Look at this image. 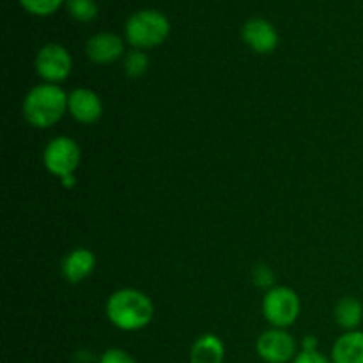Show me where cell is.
<instances>
[{"instance_id": "22", "label": "cell", "mask_w": 363, "mask_h": 363, "mask_svg": "<svg viewBox=\"0 0 363 363\" xmlns=\"http://www.w3.org/2000/svg\"><path fill=\"white\" fill-rule=\"evenodd\" d=\"M60 183H62L64 188H73L74 183H77V177H74V174L73 176H66L60 179Z\"/></svg>"}, {"instance_id": "9", "label": "cell", "mask_w": 363, "mask_h": 363, "mask_svg": "<svg viewBox=\"0 0 363 363\" xmlns=\"http://www.w3.org/2000/svg\"><path fill=\"white\" fill-rule=\"evenodd\" d=\"M241 38L245 45L255 53H272L279 45V32L264 18H250L241 28Z\"/></svg>"}, {"instance_id": "18", "label": "cell", "mask_w": 363, "mask_h": 363, "mask_svg": "<svg viewBox=\"0 0 363 363\" xmlns=\"http://www.w3.org/2000/svg\"><path fill=\"white\" fill-rule=\"evenodd\" d=\"M252 282L259 287H264V289H272V287H275V273L266 264H257L252 269Z\"/></svg>"}, {"instance_id": "15", "label": "cell", "mask_w": 363, "mask_h": 363, "mask_svg": "<svg viewBox=\"0 0 363 363\" xmlns=\"http://www.w3.org/2000/svg\"><path fill=\"white\" fill-rule=\"evenodd\" d=\"M124 74L130 78H140L147 73L149 69V57L145 55L144 50H131L123 59Z\"/></svg>"}, {"instance_id": "6", "label": "cell", "mask_w": 363, "mask_h": 363, "mask_svg": "<svg viewBox=\"0 0 363 363\" xmlns=\"http://www.w3.org/2000/svg\"><path fill=\"white\" fill-rule=\"evenodd\" d=\"M73 71L71 53L59 43H48L35 55V73L45 84H60Z\"/></svg>"}, {"instance_id": "20", "label": "cell", "mask_w": 363, "mask_h": 363, "mask_svg": "<svg viewBox=\"0 0 363 363\" xmlns=\"http://www.w3.org/2000/svg\"><path fill=\"white\" fill-rule=\"evenodd\" d=\"M291 363H333L332 358H326L319 351H300Z\"/></svg>"}, {"instance_id": "2", "label": "cell", "mask_w": 363, "mask_h": 363, "mask_svg": "<svg viewBox=\"0 0 363 363\" xmlns=\"http://www.w3.org/2000/svg\"><path fill=\"white\" fill-rule=\"evenodd\" d=\"M21 112L30 126L52 128L67 113V94L55 84H39L27 92Z\"/></svg>"}, {"instance_id": "19", "label": "cell", "mask_w": 363, "mask_h": 363, "mask_svg": "<svg viewBox=\"0 0 363 363\" xmlns=\"http://www.w3.org/2000/svg\"><path fill=\"white\" fill-rule=\"evenodd\" d=\"M99 363H137L133 357L128 351L121 350V347H110L99 358Z\"/></svg>"}, {"instance_id": "7", "label": "cell", "mask_w": 363, "mask_h": 363, "mask_svg": "<svg viewBox=\"0 0 363 363\" xmlns=\"http://www.w3.org/2000/svg\"><path fill=\"white\" fill-rule=\"evenodd\" d=\"M255 351L266 363H289L296 358L298 344L287 330L269 328L259 335Z\"/></svg>"}, {"instance_id": "1", "label": "cell", "mask_w": 363, "mask_h": 363, "mask_svg": "<svg viewBox=\"0 0 363 363\" xmlns=\"http://www.w3.org/2000/svg\"><path fill=\"white\" fill-rule=\"evenodd\" d=\"M110 325L123 332H138L151 325L155 318V303L142 291L124 287L108 296L105 305Z\"/></svg>"}, {"instance_id": "11", "label": "cell", "mask_w": 363, "mask_h": 363, "mask_svg": "<svg viewBox=\"0 0 363 363\" xmlns=\"http://www.w3.org/2000/svg\"><path fill=\"white\" fill-rule=\"evenodd\" d=\"M96 268V255L89 248H74L64 257L62 277L69 284H80L92 275Z\"/></svg>"}, {"instance_id": "12", "label": "cell", "mask_w": 363, "mask_h": 363, "mask_svg": "<svg viewBox=\"0 0 363 363\" xmlns=\"http://www.w3.org/2000/svg\"><path fill=\"white\" fill-rule=\"evenodd\" d=\"M225 344L215 333H204L190 350V363H223Z\"/></svg>"}, {"instance_id": "16", "label": "cell", "mask_w": 363, "mask_h": 363, "mask_svg": "<svg viewBox=\"0 0 363 363\" xmlns=\"http://www.w3.org/2000/svg\"><path fill=\"white\" fill-rule=\"evenodd\" d=\"M66 9L74 20L82 23H89L98 16V4L94 0H66Z\"/></svg>"}, {"instance_id": "5", "label": "cell", "mask_w": 363, "mask_h": 363, "mask_svg": "<svg viewBox=\"0 0 363 363\" xmlns=\"http://www.w3.org/2000/svg\"><path fill=\"white\" fill-rule=\"evenodd\" d=\"M82 151L77 140L71 137H55L46 144L45 152H43V163L45 169L48 170L52 176L62 177L73 176L77 172L78 165H80Z\"/></svg>"}, {"instance_id": "21", "label": "cell", "mask_w": 363, "mask_h": 363, "mask_svg": "<svg viewBox=\"0 0 363 363\" xmlns=\"http://www.w3.org/2000/svg\"><path fill=\"white\" fill-rule=\"evenodd\" d=\"M301 351H318V339L312 335L303 337V340H301Z\"/></svg>"}, {"instance_id": "3", "label": "cell", "mask_w": 363, "mask_h": 363, "mask_svg": "<svg viewBox=\"0 0 363 363\" xmlns=\"http://www.w3.org/2000/svg\"><path fill=\"white\" fill-rule=\"evenodd\" d=\"M128 43L137 50L156 48L163 45L170 34V21L156 9H142L131 14L124 25Z\"/></svg>"}, {"instance_id": "4", "label": "cell", "mask_w": 363, "mask_h": 363, "mask_svg": "<svg viewBox=\"0 0 363 363\" xmlns=\"http://www.w3.org/2000/svg\"><path fill=\"white\" fill-rule=\"evenodd\" d=\"M300 312V296L291 287L275 286L266 291L262 298V315L272 325V328L287 330L298 321Z\"/></svg>"}, {"instance_id": "14", "label": "cell", "mask_w": 363, "mask_h": 363, "mask_svg": "<svg viewBox=\"0 0 363 363\" xmlns=\"http://www.w3.org/2000/svg\"><path fill=\"white\" fill-rule=\"evenodd\" d=\"M335 323L346 332H354V330L360 328L363 321V305L360 300H357L354 296H344L342 300L337 301L335 311Z\"/></svg>"}, {"instance_id": "8", "label": "cell", "mask_w": 363, "mask_h": 363, "mask_svg": "<svg viewBox=\"0 0 363 363\" xmlns=\"http://www.w3.org/2000/svg\"><path fill=\"white\" fill-rule=\"evenodd\" d=\"M67 113L80 124H94L103 116V101L92 89L78 87L67 94Z\"/></svg>"}, {"instance_id": "10", "label": "cell", "mask_w": 363, "mask_h": 363, "mask_svg": "<svg viewBox=\"0 0 363 363\" xmlns=\"http://www.w3.org/2000/svg\"><path fill=\"white\" fill-rule=\"evenodd\" d=\"M85 53L89 59L99 66H106L116 60L124 59V41L112 32H98L85 43Z\"/></svg>"}, {"instance_id": "13", "label": "cell", "mask_w": 363, "mask_h": 363, "mask_svg": "<svg viewBox=\"0 0 363 363\" xmlns=\"http://www.w3.org/2000/svg\"><path fill=\"white\" fill-rule=\"evenodd\" d=\"M333 363H363V332H346L335 340L332 350Z\"/></svg>"}, {"instance_id": "17", "label": "cell", "mask_w": 363, "mask_h": 363, "mask_svg": "<svg viewBox=\"0 0 363 363\" xmlns=\"http://www.w3.org/2000/svg\"><path fill=\"white\" fill-rule=\"evenodd\" d=\"M21 7L34 16H50L55 13L66 0H20Z\"/></svg>"}]
</instances>
